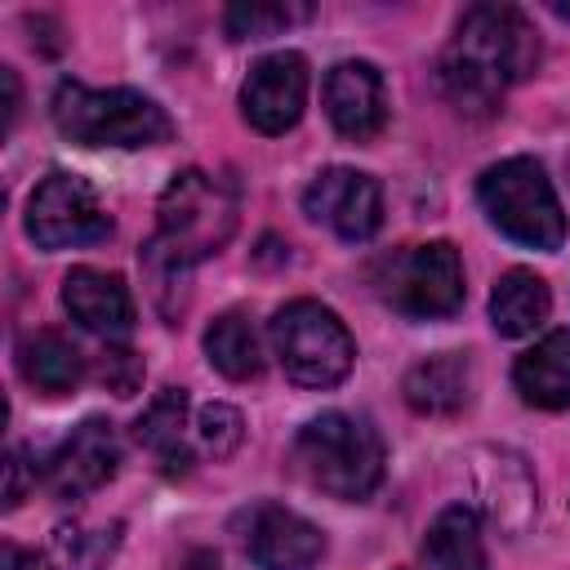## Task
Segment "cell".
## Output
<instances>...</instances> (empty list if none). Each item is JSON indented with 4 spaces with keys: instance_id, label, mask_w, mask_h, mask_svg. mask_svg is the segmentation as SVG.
Returning <instances> with one entry per match:
<instances>
[{
    "instance_id": "cell-19",
    "label": "cell",
    "mask_w": 570,
    "mask_h": 570,
    "mask_svg": "<svg viewBox=\"0 0 570 570\" xmlns=\"http://www.w3.org/2000/svg\"><path fill=\"white\" fill-rule=\"evenodd\" d=\"M183 428H187V392H183V387H165V392L138 414V423H134V441L147 445V450L160 459L165 476H183V472L191 468V450H187Z\"/></svg>"
},
{
    "instance_id": "cell-11",
    "label": "cell",
    "mask_w": 570,
    "mask_h": 570,
    "mask_svg": "<svg viewBox=\"0 0 570 570\" xmlns=\"http://www.w3.org/2000/svg\"><path fill=\"white\" fill-rule=\"evenodd\" d=\"M116 468H120V441H116L111 423L107 419H85L45 459V485L58 499H85V494L102 490L116 476Z\"/></svg>"
},
{
    "instance_id": "cell-6",
    "label": "cell",
    "mask_w": 570,
    "mask_h": 570,
    "mask_svg": "<svg viewBox=\"0 0 570 570\" xmlns=\"http://www.w3.org/2000/svg\"><path fill=\"white\" fill-rule=\"evenodd\" d=\"M272 347L298 387H334L356 361L347 325L316 298H294L272 316Z\"/></svg>"
},
{
    "instance_id": "cell-26",
    "label": "cell",
    "mask_w": 570,
    "mask_h": 570,
    "mask_svg": "<svg viewBox=\"0 0 570 570\" xmlns=\"http://www.w3.org/2000/svg\"><path fill=\"white\" fill-rule=\"evenodd\" d=\"M0 570H53L45 552H31V548H18V543H4L0 552Z\"/></svg>"
},
{
    "instance_id": "cell-22",
    "label": "cell",
    "mask_w": 570,
    "mask_h": 570,
    "mask_svg": "<svg viewBox=\"0 0 570 570\" xmlns=\"http://www.w3.org/2000/svg\"><path fill=\"white\" fill-rule=\"evenodd\" d=\"M205 356L223 379H236V383H249L263 374V343L245 312H223L205 330Z\"/></svg>"
},
{
    "instance_id": "cell-12",
    "label": "cell",
    "mask_w": 570,
    "mask_h": 570,
    "mask_svg": "<svg viewBox=\"0 0 570 570\" xmlns=\"http://www.w3.org/2000/svg\"><path fill=\"white\" fill-rule=\"evenodd\" d=\"M325 116L343 138H374L387 120V89L374 62L347 58L325 76Z\"/></svg>"
},
{
    "instance_id": "cell-14",
    "label": "cell",
    "mask_w": 570,
    "mask_h": 570,
    "mask_svg": "<svg viewBox=\"0 0 570 570\" xmlns=\"http://www.w3.org/2000/svg\"><path fill=\"white\" fill-rule=\"evenodd\" d=\"M62 307L71 312V321H80L89 334L102 338H120L134 325L129 285L102 267H71L62 276Z\"/></svg>"
},
{
    "instance_id": "cell-29",
    "label": "cell",
    "mask_w": 570,
    "mask_h": 570,
    "mask_svg": "<svg viewBox=\"0 0 570 570\" xmlns=\"http://www.w3.org/2000/svg\"><path fill=\"white\" fill-rule=\"evenodd\" d=\"M183 570H218V557H214V552H196Z\"/></svg>"
},
{
    "instance_id": "cell-17",
    "label": "cell",
    "mask_w": 570,
    "mask_h": 570,
    "mask_svg": "<svg viewBox=\"0 0 570 570\" xmlns=\"http://www.w3.org/2000/svg\"><path fill=\"white\" fill-rule=\"evenodd\" d=\"M18 374L45 392V396H62L85 379V361L80 347L58 334V330H31L18 338Z\"/></svg>"
},
{
    "instance_id": "cell-3",
    "label": "cell",
    "mask_w": 570,
    "mask_h": 570,
    "mask_svg": "<svg viewBox=\"0 0 570 570\" xmlns=\"http://www.w3.org/2000/svg\"><path fill=\"white\" fill-rule=\"evenodd\" d=\"M49 116L62 138L80 147H156L174 134L165 107H156L138 89H89L80 80H62L53 89Z\"/></svg>"
},
{
    "instance_id": "cell-25",
    "label": "cell",
    "mask_w": 570,
    "mask_h": 570,
    "mask_svg": "<svg viewBox=\"0 0 570 570\" xmlns=\"http://www.w3.org/2000/svg\"><path fill=\"white\" fill-rule=\"evenodd\" d=\"M98 379L116 392V396H134L142 383V361L129 347H102L98 356Z\"/></svg>"
},
{
    "instance_id": "cell-28",
    "label": "cell",
    "mask_w": 570,
    "mask_h": 570,
    "mask_svg": "<svg viewBox=\"0 0 570 570\" xmlns=\"http://www.w3.org/2000/svg\"><path fill=\"white\" fill-rule=\"evenodd\" d=\"M0 85H4V129H9L13 116H18V76H13V67H0Z\"/></svg>"
},
{
    "instance_id": "cell-21",
    "label": "cell",
    "mask_w": 570,
    "mask_h": 570,
    "mask_svg": "<svg viewBox=\"0 0 570 570\" xmlns=\"http://www.w3.org/2000/svg\"><path fill=\"white\" fill-rule=\"evenodd\" d=\"M485 459V468H481V485H485V503H490V517L508 530V534H517L525 521H530V512H534V481H530V472H525V463L517 459V454H508V450H485L481 454Z\"/></svg>"
},
{
    "instance_id": "cell-27",
    "label": "cell",
    "mask_w": 570,
    "mask_h": 570,
    "mask_svg": "<svg viewBox=\"0 0 570 570\" xmlns=\"http://www.w3.org/2000/svg\"><path fill=\"white\" fill-rule=\"evenodd\" d=\"M27 494V463L18 450H9V490H4V508H18Z\"/></svg>"
},
{
    "instance_id": "cell-23",
    "label": "cell",
    "mask_w": 570,
    "mask_h": 570,
    "mask_svg": "<svg viewBox=\"0 0 570 570\" xmlns=\"http://www.w3.org/2000/svg\"><path fill=\"white\" fill-rule=\"evenodd\" d=\"M298 18H307V4H263V0H249V4H232L223 13V27H227L232 40H267V36L285 31Z\"/></svg>"
},
{
    "instance_id": "cell-9",
    "label": "cell",
    "mask_w": 570,
    "mask_h": 570,
    "mask_svg": "<svg viewBox=\"0 0 570 570\" xmlns=\"http://www.w3.org/2000/svg\"><path fill=\"white\" fill-rule=\"evenodd\" d=\"M307 58L294 49L267 53L249 67L245 85H240V111L258 134H285L298 125L303 107H307Z\"/></svg>"
},
{
    "instance_id": "cell-24",
    "label": "cell",
    "mask_w": 570,
    "mask_h": 570,
    "mask_svg": "<svg viewBox=\"0 0 570 570\" xmlns=\"http://www.w3.org/2000/svg\"><path fill=\"white\" fill-rule=\"evenodd\" d=\"M196 436H200V450L214 454V459L236 454V445H240V436H245L240 410H232V405H223V401L205 405L200 419H196Z\"/></svg>"
},
{
    "instance_id": "cell-13",
    "label": "cell",
    "mask_w": 570,
    "mask_h": 570,
    "mask_svg": "<svg viewBox=\"0 0 570 570\" xmlns=\"http://www.w3.org/2000/svg\"><path fill=\"white\" fill-rule=\"evenodd\" d=\"M325 552V539L321 530L281 508V503H263L249 521V561L258 570H312Z\"/></svg>"
},
{
    "instance_id": "cell-1",
    "label": "cell",
    "mask_w": 570,
    "mask_h": 570,
    "mask_svg": "<svg viewBox=\"0 0 570 570\" xmlns=\"http://www.w3.org/2000/svg\"><path fill=\"white\" fill-rule=\"evenodd\" d=\"M539 62V36L512 4L463 9L454 40L441 53V85L459 111H494L508 85L525 80Z\"/></svg>"
},
{
    "instance_id": "cell-18",
    "label": "cell",
    "mask_w": 570,
    "mask_h": 570,
    "mask_svg": "<svg viewBox=\"0 0 570 570\" xmlns=\"http://www.w3.org/2000/svg\"><path fill=\"white\" fill-rule=\"evenodd\" d=\"M552 312V289L543 276H534L530 267H512L494 281V294H490V321L503 338H521V334H534Z\"/></svg>"
},
{
    "instance_id": "cell-7",
    "label": "cell",
    "mask_w": 570,
    "mask_h": 570,
    "mask_svg": "<svg viewBox=\"0 0 570 570\" xmlns=\"http://www.w3.org/2000/svg\"><path fill=\"white\" fill-rule=\"evenodd\" d=\"M111 232V218L98 200V191L76 178L53 169L49 178L36 183L27 200V236L40 249H71V245H94Z\"/></svg>"
},
{
    "instance_id": "cell-4",
    "label": "cell",
    "mask_w": 570,
    "mask_h": 570,
    "mask_svg": "<svg viewBox=\"0 0 570 570\" xmlns=\"http://www.w3.org/2000/svg\"><path fill=\"white\" fill-rule=\"evenodd\" d=\"M476 200H481L485 218L508 240L530 245V249H561L566 214H561V200H557L539 160L508 156V160L490 165L476 183Z\"/></svg>"
},
{
    "instance_id": "cell-15",
    "label": "cell",
    "mask_w": 570,
    "mask_h": 570,
    "mask_svg": "<svg viewBox=\"0 0 570 570\" xmlns=\"http://www.w3.org/2000/svg\"><path fill=\"white\" fill-rule=\"evenodd\" d=\"M405 405L428 419H450L472 401V361L463 352H436L405 370Z\"/></svg>"
},
{
    "instance_id": "cell-10",
    "label": "cell",
    "mask_w": 570,
    "mask_h": 570,
    "mask_svg": "<svg viewBox=\"0 0 570 570\" xmlns=\"http://www.w3.org/2000/svg\"><path fill=\"white\" fill-rule=\"evenodd\" d=\"M303 209L334 227L343 240H370L383 223V191L370 174L361 169H347V165H334V169H321L307 191H303Z\"/></svg>"
},
{
    "instance_id": "cell-20",
    "label": "cell",
    "mask_w": 570,
    "mask_h": 570,
    "mask_svg": "<svg viewBox=\"0 0 570 570\" xmlns=\"http://www.w3.org/2000/svg\"><path fill=\"white\" fill-rule=\"evenodd\" d=\"M423 557L432 570H485V543H481V521L472 508L450 503L436 512L423 539Z\"/></svg>"
},
{
    "instance_id": "cell-30",
    "label": "cell",
    "mask_w": 570,
    "mask_h": 570,
    "mask_svg": "<svg viewBox=\"0 0 570 570\" xmlns=\"http://www.w3.org/2000/svg\"><path fill=\"white\" fill-rule=\"evenodd\" d=\"M552 13H561V18H570V4H552Z\"/></svg>"
},
{
    "instance_id": "cell-16",
    "label": "cell",
    "mask_w": 570,
    "mask_h": 570,
    "mask_svg": "<svg viewBox=\"0 0 570 570\" xmlns=\"http://www.w3.org/2000/svg\"><path fill=\"white\" fill-rule=\"evenodd\" d=\"M512 383L525 405L566 410L570 405V330H552L530 352H521L512 365Z\"/></svg>"
},
{
    "instance_id": "cell-2",
    "label": "cell",
    "mask_w": 570,
    "mask_h": 570,
    "mask_svg": "<svg viewBox=\"0 0 570 570\" xmlns=\"http://www.w3.org/2000/svg\"><path fill=\"white\" fill-rule=\"evenodd\" d=\"M289 463L312 490L356 503L370 499L374 485L383 481V441L365 419L330 410L294 436Z\"/></svg>"
},
{
    "instance_id": "cell-5",
    "label": "cell",
    "mask_w": 570,
    "mask_h": 570,
    "mask_svg": "<svg viewBox=\"0 0 570 570\" xmlns=\"http://www.w3.org/2000/svg\"><path fill=\"white\" fill-rule=\"evenodd\" d=\"M156 214H160L156 240L174 258L200 263V258L218 254L232 240V232H236V191H232V183H223L205 169H183L160 191Z\"/></svg>"
},
{
    "instance_id": "cell-8",
    "label": "cell",
    "mask_w": 570,
    "mask_h": 570,
    "mask_svg": "<svg viewBox=\"0 0 570 570\" xmlns=\"http://www.w3.org/2000/svg\"><path fill=\"white\" fill-rule=\"evenodd\" d=\"M463 263H459V249L450 240H428V245H414L405 249L396 263H392V276H387V298L396 312L414 316V321H441V316H454L463 307Z\"/></svg>"
}]
</instances>
